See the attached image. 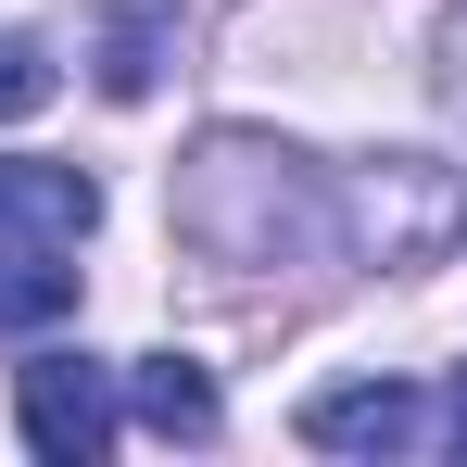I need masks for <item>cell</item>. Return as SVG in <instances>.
<instances>
[{"label": "cell", "mask_w": 467, "mask_h": 467, "mask_svg": "<svg viewBox=\"0 0 467 467\" xmlns=\"http://www.w3.org/2000/svg\"><path fill=\"white\" fill-rule=\"evenodd\" d=\"M442 101H455V127H467V0L442 13Z\"/></svg>", "instance_id": "8"}, {"label": "cell", "mask_w": 467, "mask_h": 467, "mask_svg": "<svg viewBox=\"0 0 467 467\" xmlns=\"http://www.w3.org/2000/svg\"><path fill=\"white\" fill-rule=\"evenodd\" d=\"M442 455H467V367H455V391H442Z\"/></svg>", "instance_id": "9"}, {"label": "cell", "mask_w": 467, "mask_h": 467, "mask_svg": "<svg viewBox=\"0 0 467 467\" xmlns=\"http://www.w3.org/2000/svg\"><path fill=\"white\" fill-rule=\"evenodd\" d=\"M64 88V64H51V38H0V127H26L38 101Z\"/></svg>", "instance_id": "7"}, {"label": "cell", "mask_w": 467, "mask_h": 467, "mask_svg": "<svg viewBox=\"0 0 467 467\" xmlns=\"http://www.w3.org/2000/svg\"><path fill=\"white\" fill-rule=\"evenodd\" d=\"M127 417H140L152 442H215V430H228V404H215V379H202L190 354H140V367H127Z\"/></svg>", "instance_id": "4"}, {"label": "cell", "mask_w": 467, "mask_h": 467, "mask_svg": "<svg viewBox=\"0 0 467 467\" xmlns=\"http://www.w3.org/2000/svg\"><path fill=\"white\" fill-rule=\"evenodd\" d=\"M152 77H164V26H152V13H114V38H101V88H114V101H152Z\"/></svg>", "instance_id": "6"}, {"label": "cell", "mask_w": 467, "mask_h": 467, "mask_svg": "<svg viewBox=\"0 0 467 467\" xmlns=\"http://www.w3.org/2000/svg\"><path fill=\"white\" fill-rule=\"evenodd\" d=\"M304 442L316 455H430L442 442V404L417 379H341L304 404Z\"/></svg>", "instance_id": "2"}, {"label": "cell", "mask_w": 467, "mask_h": 467, "mask_svg": "<svg viewBox=\"0 0 467 467\" xmlns=\"http://www.w3.org/2000/svg\"><path fill=\"white\" fill-rule=\"evenodd\" d=\"M13 430H26V455H51V467H101L114 430H127V391L88 354H26L13 367Z\"/></svg>", "instance_id": "1"}, {"label": "cell", "mask_w": 467, "mask_h": 467, "mask_svg": "<svg viewBox=\"0 0 467 467\" xmlns=\"http://www.w3.org/2000/svg\"><path fill=\"white\" fill-rule=\"evenodd\" d=\"M77 316V265L51 240H0V328H64Z\"/></svg>", "instance_id": "5"}, {"label": "cell", "mask_w": 467, "mask_h": 467, "mask_svg": "<svg viewBox=\"0 0 467 467\" xmlns=\"http://www.w3.org/2000/svg\"><path fill=\"white\" fill-rule=\"evenodd\" d=\"M0 228L77 253V240L101 228V177H88V164H51V152H13L0 164Z\"/></svg>", "instance_id": "3"}]
</instances>
